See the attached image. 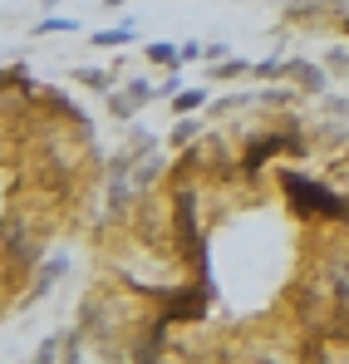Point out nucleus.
Here are the masks:
<instances>
[{"instance_id":"f257e3e1","label":"nucleus","mask_w":349,"mask_h":364,"mask_svg":"<svg viewBox=\"0 0 349 364\" xmlns=\"http://www.w3.org/2000/svg\"><path fill=\"white\" fill-rule=\"evenodd\" d=\"M276 182H281V192H286V202H291L295 217H305V222H335V227L349 222V192H340V187H330V182H320V178H310V173H300V168H291V163L276 168Z\"/></svg>"},{"instance_id":"f03ea898","label":"nucleus","mask_w":349,"mask_h":364,"mask_svg":"<svg viewBox=\"0 0 349 364\" xmlns=\"http://www.w3.org/2000/svg\"><path fill=\"white\" fill-rule=\"evenodd\" d=\"M305 148H310V138H305V128L300 123H281V128H256L251 133V143H246V153L236 158L241 163V178H256L276 153H291V158H305Z\"/></svg>"},{"instance_id":"7ed1b4c3","label":"nucleus","mask_w":349,"mask_h":364,"mask_svg":"<svg viewBox=\"0 0 349 364\" xmlns=\"http://www.w3.org/2000/svg\"><path fill=\"white\" fill-rule=\"evenodd\" d=\"M40 261H45V246L30 242L25 212L10 202V207H5V286L15 291V281H25V276H30Z\"/></svg>"},{"instance_id":"20e7f679","label":"nucleus","mask_w":349,"mask_h":364,"mask_svg":"<svg viewBox=\"0 0 349 364\" xmlns=\"http://www.w3.org/2000/svg\"><path fill=\"white\" fill-rule=\"evenodd\" d=\"M153 99H158V84H148V79H138V74H133V79H123L114 94H104V104H109V114H114L118 123H133L148 104H153Z\"/></svg>"},{"instance_id":"39448f33","label":"nucleus","mask_w":349,"mask_h":364,"mask_svg":"<svg viewBox=\"0 0 349 364\" xmlns=\"http://www.w3.org/2000/svg\"><path fill=\"white\" fill-rule=\"evenodd\" d=\"M35 99H40V114H45V119L69 123L74 133L94 138V128H89V114H84V109H79V104H74V99H69L64 89H55V84H40V94H35Z\"/></svg>"},{"instance_id":"423d86ee","label":"nucleus","mask_w":349,"mask_h":364,"mask_svg":"<svg viewBox=\"0 0 349 364\" xmlns=\"http://www.w3.org/2000/svg\"><path fill=\"white\" fill-rule=\"evenodd\" d=\"M330 69L320 60H305V55H291L286 60V84H295L300 94H330Z\"/></svg>"},{"instance_id":"0eeeda50","label":"nucleus","mask_w":349,"mask_h":364,"mask_svg":"<svg viewBox=\"0 0 349 364\" xmlns=\"http://www.w3.org/2000/svg\"><path fill=\"white\" fill-rule=\"evenodd\" d=\"M64 276H69V251L59 246V251H50V256H45V261L35 266V281H30V296H25V301H15V305H35L40 296H50V291H55V286L64 281Z\"/></svg>"},{"instance_id":"6e6552de","label":"nucleus","mask_w":349,"mask_h":364,"mask_svg":"<svg viewBox=\"0 0 349 364\" xmlns=\"http://www.w3.org/2000/svg\"><path fill=\"white\" fill-rule=\"evenodd\" d=\"M212 89H217L212 79H207L202 89H187V84H182V89H177L168 104H173V114H177V119H182V114H202V109H212Z\"/></svg>"},{"instance_id":"1a4fd4ad","label":"nucleus","mask_w":349,"mask_h":364,"mask_svg":"<svg viewBox=\"0 0 349 364\" xmlns=\"http://www.w3.org/2000/svg\"><path fill=\"white\" fill-rule=\"evenodd\" d=\"M246 109H261V89H241V94H222L212 99V119H232V114H246Z\"/></svg>"},{"instance_id":"9d476101","label":"nucleus","mask_w":349,"mask_h":364,"mask_svg":"<svg viewBox=\"0 0 349 364\" xmlns=\"http://www.w3.org/2000/svg\"><path fill=\"white\" fill-rule=\"evenodd\" d=\"M69 79L84 84V89H94V94H114L118 89V69H99V64H79Z\"/></svg>"},{"instance_id":"9b49d317","label":"nucleus","mask_w":349,"mask_h":364,"mask_svg":"<svg viewBox=\"0 0 349 364\" xmlns=\"http://www.w3.org/2000/svg\"><path fill=\"white\" fill-rule=\"evenodd\" d=\"M207 79L222 89V84H236V79H251V60H241V55H227V60L207 64Z\"/></svg>"},{"instance_id":"f8f14e48","label":"nucleus","mask_w":349,"mask_h":364,"mask_svg":"<svg viewBox=\"0 0 349 364\" xmlns=\"http://www.w3.org/2000/svg\"><path fill=\"white\" fill-rule=\"evenodd\" d=\"M153 148H158V138H153V133H148V128H143V123H133V128H128V138H123V148H118V153H123V158H128V163H138V158H148V153H153Z\"/></svg>"},{"instance_id":"ddd939ff","label":"nucleus","mask_w":349,"mask_h":364,"mask_svg":"<svg viewBox=\"0 0 349 364\" xmlns=\"http://www.w3.org/2000/svg\"><path fill=\"white\" fill-rule=\"evenodd\" d=\"M143 60L148 64H158V69H182V45H173V40H153L148 50H143Z\"/></svg>"},{"instance_id":"4468645a","label":"nucleus","mask_w":349,"mask_h":364,"mask_svg":"<svg viewBox=\"0 0 349 364\" xmlns=\"http://www.w3.org/2000/svg\"><path fill=\"white\" fill-rule=\"evenodd\" d=\"M202 128H207V123L197 119V114H182V119L168 128V148H187V143H197V138H202Z\"/></svg>"},{"instance_id":"2eb2a0df","label":"nucleus","mask_w":349,"mask_h":364,"mask_svg":"<svg viewBox=\"0 0 349 364\" xmlns=\"http://www.w3.org/2000/svg\"><path fill=\"white\" fill-rule=\"evenodd\" d=\"M59 360H69V330L45 335V340L35 345V364H59Z\"/></svg>"},{"instance_id":"dca6fc26","label":"nucleus","mask_w":349,"mask_h":364,"mask_svg":"<svg viewBox=\"0 0 349 364\" xmlns=\"http://www.w3.org/2000/svg\"><path fill=\"white\" fill-rule=\"evenodd\" d=\"M138 40V25L123 20V25H109V30H94V50H114V45H133Z\"/></svg>"},{"instance_id":"f3484780","label":"nucleus","mask_w":349,"mask_h":364,"mask_svg":"<svg viewBox=\"0 0 349 364\" xmlns=\"http://www.w3.org/2000/svg\"><path fill=\"white\" fill-rule=\"evenodd\" d=\"M74 30H79L74 15H40L35 20V35H74Z\"/></svg>"},{"instance_id":"a211bd4d","label":"nucleus","mask_w":349,"mask_h":364,"mask_svg":"<svg viewBox=\"0 0 349 364\" xmlns=\"http://www.w3.org/2000/svg\"><path fill=\"white\" fill-rule=\"evenodd\" d=\"M251 79H261V84H271V79H286V60L281 55H266V60L251 64Z\"/></svg>"},{"instance_id":"6ab92c4d","label":"nucleus","mask_w":349,"mask_h":364,"mask_svg":"<svg viewBox=\"0 0 349 364\" xmlns=\"http://www.w3.org/2000/svg\"><path fill=\"white\" fill-rule=\"evenodd\" d=\"M325 69L340 74V79H349V45H335V50L325 55Z\"/></svg>"},{"instance_id":"aec40b11","label":"nucleus","mask_w":349,"mask_h":364,"mask_svg":"<svg viewBox=\"0 0 349 364\" xmlns=\"http://www.w3.org/2000/svg\"><path fill=\"white\" fill-rule=\"evenodd\" d=\"M177 89H182V69H168V79L158 84V99H173Z\"/></svg>"},{"instance_id":"412c9836","label":"nucleus","mask_w":349,"mask_h":364,"mask_svg":"<svg viewBox=\"0 0 349 364\" xmlns=\"http://www.w3.org/2000/svg\"><path fill=\"white\" fill-rule=\"evenodd\" d=\"M227 55H232V45H222V40H212V45H207V60H202V64H217V60H227Z\"/></svg>"},{"instance_id":"4be33fe9","label":"nucleus","mask_w":349,"mask_h":364,"mask_svg":"<svg viewBox=\"0 0 349 364\" xmlns=\"http://www.w3.org/2000/svg\"><path fill=\"white\" fill-rule=\"evenodd\" d=\"M182 60L192 64V60H207V45H197V40H187V45H182Z\"/></svg>"},{"instance_id":"5701e85b","label":"nucleus","mask_w":349,"mask_h":364,"mask_svg":"<svg viewBox=\"0 0 349 364\" xmlns=\"http://www.w3.org/2000/svg\"><path fill=\"white\" fill-rule=\"evenodd\" d=\"M340 10H349V0H330V15H340Z\"/></svg>"},{"instance_id":"b1692460","label":"nucleus","mask_w":349,"mask_h":364,"mask_svg":"<svg viewBox=\"0 0 349 364\" xmlns=\"http://www.w3.org/2000/svg\"><path fill=\"white\" fill-rule=\"evenodd\" d=\"M335 20H340V30H345V35H349V10H340V15H335Z\"/></svg>"},{"instance_id":"393cba45","label":"nucleus","mask_w":349,"mask_h":364,"mask_svg":"<svg viewBox=\"0 0 349 364\" xmlns=\"http://www.w3.org/2000/svg\"><path fill=\"white\" fill-rule=\"evenodd\" d=\"M104 5H109V10H118V5H123V0H104Z\"/></svg>"},{"instance_id":"a878e982","label":"nucleus","mask_w":349,"mask_h":364,"mask_svg":"<svg viewBox=\"0 0 349 364\" xmlns=\"http://www.w3.org/2000/svg\"><path fill=\"white\" fill-rule=\"evenodd\" d=\"M40 5H50V10H55V5H59V0H40Z\"/></svg>"}]
</instances>
